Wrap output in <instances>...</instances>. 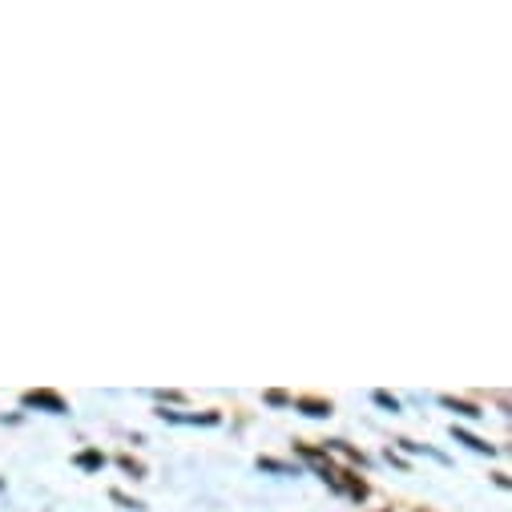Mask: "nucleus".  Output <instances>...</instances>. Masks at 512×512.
<instances>
[{
    "label": "nucleus",
    "instance_id": "obj_3",
    "mask_svg": "<svg viewBox=\"0 0 512 512\" xmlns=\"http://www.w3.org/2000/svg\"><path fill=\"white\" fill-rule=\"evenodd\" d=\"M452 432H456V440H464V444H468V448H476V452H496L492 444H484V440H476V436H468L464 428H452Z\"/></svg>",
    "mask_w": 512,
    "mask_h": 512
},
{
    "label": "nucleus",
    "instance_id": "obj_4",
    "mask_svg": "<svg viewBox=\"0 0 512 512\" xmlns=\"http://www.w3.org/2000/svg\"><path fill=\"white\" fill-rule=\"evenodd\" d=\"M77 464H81V468H101L105 456H101V452H85V456H77Z\"/></svg>",
    "mask_w": 512,
    "mask_h": 512
},
{
    "label": "nucleus",
    "instance_id": "obj_1",
    "mask_svg": "<svg viewBox=\"0 0 512 512\" xmlns=\"http://www.w3.org/2000/svg\"><path fill=\"white\" fill-rule=\"evenodd\" d=\"M25 404H41V408H53V412H65V404H61V396H53V392H29V396H25Z\"/></svg>",
    "mask_w": 512,
    "mask_h": 512
},
{
    "label": "nucleus",
    "instance_id": "obj_5",
    "mask_svg": "<svg viewBox=\"0 0 512 512\" xmlns=\"http://www.w3.org/2000/svg\"><path fill=\"white\" fill-rule=\"evenodd\" d=\"M444 404H448V408H456V412H464V416H480V412H476L472 404H464V400H452V396H444Z\"/></svg>",
    "mask_w": 512,
    "mask_h": 512
},
{
    "label": "nucleus",
    "instance_id": "obj_2",
    "mask_svg": "<svg viewBox=\"0 0 512 512\" xmlns=\"http://www.w3.org/2000/svg\"><path fill=\"white\" fill-rule=\"evenodd\" d=\"M299 408H307V416H331L327 400H299Z\"/></svg>",
    "mask_w": 512,
    "mask_h": 512
},
{
    "label": "nucleus",
    "instance_id": "obj_6",
    "mask_svg": "<svg viewBox=\"0 0 512 512\" xmlns=\"http://www.w3.org/2000/svg\"><path fill=\"white\" fill-rule=\"evenodd\" d=\"M375 404H383V408H392V412H400V404L388 396V392H375Z\"/></svg>",
    "mask_w": 512,
    "mask_h": 512
}]
</instances>
